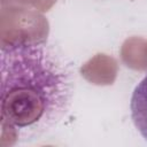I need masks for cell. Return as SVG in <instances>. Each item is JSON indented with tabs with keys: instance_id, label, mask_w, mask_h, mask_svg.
Instances as JSON below:
<instances>
[{
	"instance_id": "1",
	"label": "cell",
	"mask_w": 147,
	"mask_h": 147,
	"mask_svg": "<svg viewBox=\"0 0 147 147\" xmlns=\"http://www.w3.org/2000/svg\"><path fill=\"white\" fill-rule=\"evenodd\" d=\"M2 125L21 140L39 138L68 113L74 72L63 55L45 41H15L1 48Z\"/></svg>"
},
{
	"instance_id": "2",
	"label": "cell",
	"mask_w": 147,
	"mask_h": 147,
	"mask_svg": "<svg viewBox=\"0 0 147 147\" xmlns=\"http://www.w3.org/2000/svg\"><path fill=\"white\" fill-rule=\"evenodd\" d=\"M131 117L134 126L147 140V75L136 86L131 96Z\"/></svg>"
}]
</instances>
